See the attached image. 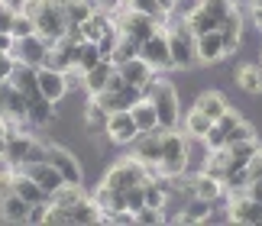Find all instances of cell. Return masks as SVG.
<instances>
[{"label":"cell","mask_w":262,"mask_h":226,"mask_svg":"<svg viewBox=\"0 0 262 226\" xmlns=\"http://www.w3.org/2000/svg\"><path fill=\"white\" fill-rule=\"evenodd\" d=\"M165 29H168V49H172L175 71H188L191 65H201L198 61V36H194V29L188 26V19L175 16Z\"/></svg>","instance_id":"cell-1"},{"label":"cell","mask_w":262,"mask_h":226,"mask_svg":"<svg viewBox=\"0 0 262 226\" xmlns=\"http://www.w3.org/2000/svg\"><path fill=\"white\" fill-rule=\"evenodd\" d=\"M227 200V220L243 226H262V200L249 197V194H230Z\"/></svg>","instance_id":"cell-7"},{"label":"cell","mask_w":262,"mask_h":226,"mask_svg":"<svg viewBox=\"0 0 262 226\" xmlns=\"http://www.w3.org/2000/svg\"><path fill=\"white\" fill-rule=\"evenodd\" d=\"M100 61H104V52H100V46H97V42H91V39L78 42V61H75V68L91 71L94 65H100Z\"/></svg>","instance_id":"cell-31"},{"label":"cell","mask_w":262,"mask_h":226,"mask_svg":"<svg viewBox=\"0 0 262 226\" xmlns=\"http://www.w3.org/2000/svg\"><path fill=\"white\" fill-rule=\"evenodd\" d=\"M68 213H72V226H84V223H100L104 207L94 197H81L75 207H68Z\"/></svg>","instance_id":"cell-26"},{"label":"cell","mask_w":262,"mask_h":226,"mask_svg":"<svg viewBox=\"0 0 262 226\" xmlns=\"http://www.w3.org/2000/svg\"><path fill=\"white\" fill-rule=\"evenodd\" d=\"M233 10L236 7L230 4V0H201L185 19H188V26L194 29V36H201V33H210V29H220V23H224Z\"/></svg>","instance_id":"cell-3"},{"label":"cell","mask_w":262,"mask_h":226,"mask_svg":"<svg viewBox=\"0 0 262 226\" xmlns=\"http://www.w3.org/2000/svg\"><path fill=\"white\" fill-rule=\"evenodd\" d=\"M49 52H52V46H49L39 33H33V36H26V39H16L13 58H16V61H23V65L42 68L46 61H49Z\"/></svg>","instance_id":"cell-11"},{"label":"cell","mask_w":262,"mask_h":226,"mask_svg":"<svg viewBox=\"0 0 262 226\" xmlns=\"http://www.w3.org/2000/svg\"><path fill=\"white\" fill-rule=\"evenodd\" d=\"M126 7L139 10V13H149V16H165V13H162V4H159V0H126Z\"/></svg>","instance_id":"cell-41"},{"label":"cell","mask_w":262,"mask_h":226,"mask_svg":"<svg viewBox=\"0 0 262 226\" xmlns=\"http://www.w3.org/2000/svg\"><path fill=\"white\" fill-rule=\"evenodd\" d=\"M139 55H143L156 71H168L172 65V49H168V29H156L152 36L139 46Z\"/></svg>","instance_id":"cell-8"},{"label":"cell","mask_w":262,"mask_h":226,"mask_svg":"<svg viewBox=\"0 0 262 226\" xmlns=\"http://www.w3.org/2000/svg\"><path fill=\"white\" fill-rule=\"evenodd\" d=\"M65 29H68V16H65V7H58V4H49L42 10V16L36 19V33L42 36L49 46H55L58 39H65Z\"/></svg>","instance_id":"cell-9"},{"label":"cell","mask_w":262,"mask_h":226,"mask_svg":"<svg viewBox=\"0 0 262 226\" xmlns=\"http://www.w3.org/2000/svg\"><path fill=\"white\" fill-rule=\"evenodd\" d=\"M136 55H139V42H136V39H129V36H123V33H120V39H117V49H114V55H110V61H114V65H123V61L136 58Z\"/></svg>","instance_id":"cell-33"},{"label":"cell","mask_w":262,"mask_h":226,"mask_svg":"<svg viewBox=\"0 0 262 226\" xmlns=\"http://www.w3.org/2000/svg\"><path fill=\"white\" fill-rule=\"evenodd\" d=\"M97 10L117 16V13H123V10H126V0H97Z\"/></svg>","instance_id":"cell-44"},{"label":"cell","mask_w":262,"mask_h":226,"mask_svg":"<svg viewBox=\"0 0 262 226\" xmlns=\"http://www.w3.org/2000/svg\"><path fill=\"white\" fill-rule=\"evenodd\" d=\"M201 142H204L207 149H227V146H230V132L220 126V123H214V126H210V132H207Z\"/></svg>","instance_id":"cell-35"},{"label":"cell","mask_w":262,"mask_h":226,"mask_svg":"<svg viewBox=\"0 0 262 226\" xmlns=\"http://www.w3.org/2000/svg\"><path fill=\"white\" fill-rule=\"evenodd\" d=\"M7 146H10V136H7V132H0V162L7 159Z\"/></svg>","instance_id":"cell-51"},{"label":"cell","mask_w":262,"mask_h":226,"mask_svg":"<svg viewBox=\"0 0 262 226\" xmlns=\"http://www.w3.org/2000/svg\"><path fill=\"white\" fill-rule=\"evenodd\" d=\"M117 29H120L123 36L136 39V42L143 46L146 39L152 36L156 29H162V26H159V16H149V13H139V10L126 7L123 13H117Z\"/></svg>","instance_id":"cell-5"},{"label":"cell","mask_w":262,"mask_h":226,"mask_svg":"<svg viewBox=\"0 0 262 226\" xmlns=\"http://www.w3.org/2000/svg\"><path fill=\"white\" fill-rule=\"evenodd\" d=\"M143 97H149L159 110V126L162 129H175L181 126V107H178V94H175V84L165 78H152L149 84L143 87Z\"/></svg>","instance_id":"cell-2"},{"label":"cell","mask_w":262,"mask_h":226,"mask_svg":"<svg viewBox=\"0 0 262 226\" xmlns=\"http://www.w3.org/2000/svg\"><path fill=\"white\" fill-rule=\"evenodd\" d=\"M114 71H117V65H114L110 58H104L100 65H94L91 71H84V87H81V91H84L88 97H97V94H104V91H107V84H110V75H114Z\"/></svg>","instance_id":"cell-17"},{"label":"cell","mask_w":262,"mask_h":226,"mask_svg":"<svg viewBox=\"0 0 262 226\" xmlns=\"http://www.w3.org/2000/svg\"><path fill=\"white\" fill-rule=\"evenodd\" d=\"M220 36H224V46H227V58L239 52V46H243V16H239V10H233L224 23H220Z\"/></svg>","instance_id":"cell-19"},{"label":"cell","mask_w":262,"mask_h":226,"mask_svg":"<svg viewBox=\"0 0 262 226\" xmlns=\"http://www.w3.org/2000/svg\"><path fill=\"white\" fill-rule=\"evenodd\" d=\"M239 120H243V117H239V113H236L233 107H230V110H227V113H224V117H220L217 123H220V126H224V129L230 132V129H233V126H236V123H239Z\"/></svg>","instance_id":"cell-46"},{"label":"cell","mask_w":262,"mask_h":226,"mask_svg":"<svg viewBox=\"0 0 262 226\" xmlns=\"http://www.w3.org/2000/svg\"><path fill=\"white\" fill-rule=\"evenodd\" d=\"M152 178H156L152 168L143 165L136 155H129V159H123V162H117L114 168H107L104 184H110V188H117V191H129L133 184H149Z\"/></svg>","instance_id":"cell-4"},{"label":"cell","mask_w":262,"mask_h":226,"mask_svg":"<svg viewBox=\"0 0 262 226\" xmlns=\"http://www.w3.org/2000/svg\"><path fill=\"white\" fill-rule=\"evenodd\" d=\"M0 132H7V120H4V113H0Z\"/></svg>","instance_id":"cell-54"},{"label":"cell","mask_w":262,"mask_h":226,"mask_svg":"<svg viewBox=\"0 0 262 226\" xmlns=\"http://www.w3.org/2000/svg\"><path fill=\"white\" fill-rule=\"evenodd\" d=\"M120 71H123V78L129 81L133 87H146L149 81L156 78V68L149 65V61L143 58V55H136V58H129V61H123V65H117Z\"/></svg>","instance_id":"cell-21"},{"label":"cell","mask_w":262,"mask_h":226,"mask_svg":"<svg viewBox=\"0 0 262 226\" xmlns=\"http://www.w3.org/2000/svg\"><path fill=\"white\" fill-rule=\"evenodd\" d=\"M104 136L114 142V146H133V139L139 136V126L133 120V110H114L110 113V123H107V132Z\"/></svg>","instance_id":"cell-10"},{"label":"cell","mask_w":262,"mask_h":226,"mask_svg":"<svg viewBox=\"0 0 262 226\" xmlns=\"http://www.w3.org/2000/svg\"><path fill=\"white\" fill-rule=\"evenodd\" d=\"M236 87L253 97H262V65H239L236 68Z\"/></svg>","instance_id":"cell-24"},{"label":"cell","mask_w":262,"mask_h":226,"mask_svg":"<svg viewBox=\"0 0 262 226\" xmlns=\"http://www.w3.org/2000/svg\"><path fill=\"white\" fill-rule=\"evenodd\" d=\"M117 39H120V29L114 26V29H110V33H104V36H100V52H104V58H110V55H114V49H117Z\"/></svg>","instance_id":"cell-43"},{"label":"cell","mask_w":262,"mask_h":226,"mask_svg":"<svg viewBox=\"0 0 262 226\" xmlns=\"http://www.w3.org/2000/svg\"><path fill=\"white\" fill-rule=\"evenodd\" d=\"M36 78H39V91H42V97H46V100H52V104L65 100V94L72 91V87H68L65 71H58V68H52V65L36 68Z\"/></svg>","instance_id":"cell-13"},{"label":"cell","mask_w":262,"mask_h":226,"mask_svg":"<svg viewBox=\"0 0 262 226\" xmlns=\"http://www.w3.org/2000/svg\"><path fill=\"white\" fill-rule=\"evenodd\" d=\"M13 68H16V58H13V52H0V78H10L13 75Z\"/></svg>","instance_id":"cell-45"},{"label":"cell","mask_w":262,"mask_h":226,"mask_svg":"<svg viewBox=\"0 0 262 226\" xmlns=\"http://www.w3.org/2000/svg\"><path fill=\"white\" fill-rule=\"evenodd\" d=\"M133 120H136L139 132L156 129V126H159V110H156V104H152L149 97H143L139 104H133Z\"/></svg>","instance_id":"cell-28"},{"label":"cell","mask_w":262,"mask_h":226,"mask_svg":"<svg viewBox=\"0 0 262 226\" xmlns=\"http://www.w3.org/2000/svg\"><path fill=\"white\" fill-rule=\"evenodd\" d=\"M46 159L62 171V178L68 184H84V168H81V162L72 155V149L58 146V142H46Z\"/></svg>","instance_id":"cell-6"},{"label":"cell","mask_w":262,"mask_h":226,"mask_svg":"<svg viewBox=\"0 0 262 226\" xmlns=\"http://www.w3.org/2000/svg\"><path fill=\"white\" fill-rule=\"evenodd\" d=\"M224 58H227V46H224L220 29H210V33L198 36V61L201 65H217V61H224Z\"/></svg>","instance_id":"cell-15"},{"label":"cell","mask_w":262,"mask_h":226,"mask_svg":"<svg viewBox=\"0 0 262 226\" xmlns=\"http://www.w3.org/2000/svg\"><path fill=\"white\" fill-rule=\"evenodd\" d=\"M194 107L201 110V113H207V117L210 120H220V117H224V113L230 110V100L224 97V94H220V91H204V94H201L198 100H194Z\"/></svg>","instance_id":"cell-25"},{"label":"cell","mask_w":262,"mask_h":226,"mask_svg":"<svg viewBox=\"0 0 262 226\" xmlns=\"http://www.w3.org/2000/svg\"><path fill=\"white\" fill-rule=\"evenodd\" d=\"M249 174H253V181H262V149L253 155V162H249Z\"/></svg>","instance_id":"cell-49"},{"label":"cell","mask_w":262,"mask_h":226,"mask_svg":"<svg viewBox=\"0 0 262 226\" xmlns=\"http://www.w3.org/2000/svg\"><path fill=\"white\" fill-rule=\"evenodd\" d=\"M0 84H4V78H0Z\"/></svg>","instance_id":"cell-57"},{"label":"cell","mask_w":262,"mask_h":226,"mask_svg":"<svg viewBox=\"0 0 262 226\" xmlns=\"http://www.w3.org/2000/svg\"><path fill=\"white\" fill-rule=\"evenodd\" d=\"M13 49H16L13 33H0V52H13Z\"/></svg>","instance_id":"cell-50"},{"label":"cell","mask_w":262,"mask_h":226,"mask_svg":"<svg viewBox=\"0 0 262 226\" xmlns=\"http://www.w3.org/2000/svg\"><path fill=\"white\" fill-rule=\"evenodd\" d=\"M52 4H58V7H65V10H68V7L75 4V0H52Z\"/></svg>","instance_id":"cell-53"},{"label":"cell","mask_w":262,"mask_h":226,"mask_svg":"<svg viewBox=\"0 0 262 226\" xmlns=\"http://www.w3.org/2000/svg\"><path fill=\"white\" fill-rule=\"evenodd\" d=\"M227 152H230V168H233V165H249V162H253V155L259 152V142H256V139L230 142Z\"/></svg>","instance_id":"cell-29"},{"label":"cell","mask_w":262,"mask_h":226,"mask_svg":"<svg viewBox=\"0 0 262 226\" xmlns=\"http://www.w3.org/2000/svg\"><path fill=\"white\" fill-rule=\"evenodd\" d=\"M23 171H26L42 191H49V194H55L62 184H68V181L62 178V171H58L49 159H46V162H29V165H23Z\"/></svg>","instance_id":"cell-14"},{"label":"cell","mask_w":262,"mask_h":226,"mask_svg":"<svg viewBox=\"0 0 262 226\" xmlns=\"http://www.w3.org/2000/svg\"><path fill=\"white\" fill-rule=\"evenodd\" d=\"M259 132H256V126L249 120H239L233 129H230V142H243V139H256Z\"/></svg>","instance_id":"cell-40"},{"label":"cell","mask_w":262,"mask_h":226,"mask_svg":"<svg viewBox=\"0 0 262 226\" xmlns=\"http://www.w3.org/2000/svg\"><path fill=\"white\" fill-rule=\"evenodd\" d=\"M7 223V197H0V226Z\"/></svg>","instance_id":"cell-52"},{"label":"cell","mask_w":262,"mask_h":226,"mask_svg":"<svg viewBox=\"0 0 262 226\" xmlns=\"http://www.w3.org/2000/svg\"><path fill=\"white\" fill-rule=\"evenodd\" d=\"M194 197H204L210 204H217L220 197H227V184L224 178H214V174H207V171H198L194 174Z\"/></svg>","instance_id":"cell-20"},{"label":"cell","mask_w":262,"mask_h":226,"mask_svg":"<svg viewBox=\"0 0 262 226\" xmlns=\"http://www.w3.org/2000/svg\"><path fill=\"white\" fill-rule=\"evenodd\" d=\"M259 4H262V0H259Z\"/></svg>","instance_id":"cell-58"},{"label":"cell","mask_w":262,"mask_h":226,"mask_svg":"<svg viewBox=\"0 0 262 226\" xmlns=\"http://www.w3.org/2000/svg\"><path fill=\"white\" fill-rule=\"evenodd\" d=\"M33 142L36 136H29L26 129H16V132H10V146H7V165L10 168H23L26 165V159H29V149H33Z\"/></svg>","instance_id":"cell-16"},{"label":"cell","mask_w":262,"mask_h":226,"mask_svg":"<svg viewBox=\"0 0 262 226\" xmlns=\"http://www.w3.org/2000/svg\"><path fill=\"white\" fill-rule=\"evenodd\" d=\"M46 210H49V204H33V207H29V220L26 223H46Z\"/></svg>","instance_id":"cell-47"},{"label":"cell","mask_w":262,"mask_h":226,"mask_svg":"<svg viewBox=\"0 0 262 226\" xmlns=\"http://www.w3.org/2000/svg\"><path fill=\"white\" fill-rule=\"evenodd\" d=\"M162 126H156V129H149V132H139V136L133 139V155L143 162V165L149 168H156L159 162H162Z\"/></svg>","instance_id":"cell-12"},{"label":"cell","mask_w":262,"mask_h":226,"mask_svg":"<svg viewBox=\"0 0 262 226\" xmlns=\"http://www.w3.org/2000/svg\"><path fill=\"white\" fill-rule=\"evenodd\" d=\"M81 197H88L84 194V184H62L55 194H52V204H62V207H75Z\"/></svg>","instance_id":"cell-34"},{"label":"cell","mask_w":262,"mask_h":226,"mask_svg":"<svg viewBox=\"0 0 262 226\" xmlns=\"http://www.w3.org/2000/svg\"><path fill=\"white\" fill-rule=\"evenodd\" d=\"M249 19H253V26L262 33V4L259 0H249Z\"/></svg>","instance_id":"cell-48"},{"label":"cell","mask_w":262,"mask_h":226,"mask_svg":"<svg viewBox=\"0 0 262 226\" xmlns=\"http://www.w3.org/2000/svg\"><path fill=\"white\" fill-rule=\"evenodd\" d=\"M143 207H146V184H133V188L126 191V210L139 213Z\"/></svg>","instance_id":"cell-39"},{"label":"cell","mask_w":262,"mask_h":226,"mask_svg":"<svg viewBox=\"0 0 262 226\" xmlns=\"http://www.w3.org/2000/svg\"><path fill=\"white\" fill-rule=\"evenodd\" d=\"M210 126H214V120H210L207 113H201L198 107H191L185 117H181V129H185L194 142H198V139H204L207 132H210Z\"/></svg>","instance_id":"cell-23"},{"label":"cell","mask_w":262,"mask_h":226,"mask_svg":"<svg viewBox=\"0 0 262 226\" xmlns=\"http://www.w3.org/2000/svg\"><path fill=\"white\" fill-rule=\"evenodd\" d=\"M29 207H33V204L23 200V197L13 191V194L7 197V223H26V220H29Z\"/></svg>","instance_id":"cell-32"},{"label":"cell","mask_w":262,"mask_h":226,"mask_svg":"<svg viewBox=\"0 0 262 226\" xmlns=\"http://www.w3.org/2000/svg\"><path fill=\"white\" fill-rule=\"evenodd\" d=\"M13 191H16L23 200H29V204H49V200H52V194L39 188V184L29 178L23 168H13Z\"/></svg>","instance_id":"cell-18"},{"label":"cell","mask_w":262,"mask_h":226,"mask_svg":"<svg viewBox=\"0 0 262 226\" xmlns=\"http://www.w3.org/2000/svg\"><path fill=\"white\" fill-rule=\"evenodd\" d=\"M46 223L49 226H65V223H72V213H68V207H62V204H52V200H49Z\"/></svg>","instance_id":"cell-37"},{"label":"cell","mask_w":262,"mask_h":226,"mask_svg":"<svg viewBox=\"0 0 262 226\" xmlns=\"http://www.w3.org/2000/svg\"><path fill=\"white\" fill-rule=\"evenodd\" d=\"M10 4H16V0H10Z\"/></svg>","instance_id":"cell-56"},{"label":"cell","mask_w":262,"mask_h":226,"mask_svg":"<svg viewBox=\"0 0 262 226\" xmlns=\"http://www.w3.org/2000/svg\"><path fill=\"white\" fill-rule=\"evenodd\" d=\"M107 123H110V110L100 104L97 97H88V104H84V126L91 132H107Z\"/></svg>","instance_id":"cell-27"},{"label":"cell","mask_w":262,"mask_h":226,"mask_svg":"<svg viewBox=\"0 0 262 226\" xmlns=\"http://www.w3.org/2000/svg\"><path fill=\"white\" fill-rule=\"evenodd\" d=\"M49 4H52V0H16V10H19V13H26L29 19H39V16H42V10L49 7Z\"/></svg>","instance_id":"cell-38"},{"label":"cell","mask_w":262,"mask_h":226,"mask_svg":"<svg viewBox=\"0 0 262 226\" xmlns=\"http://www.w3.org/2000/svg\"><path fill=\"white\" fill-rule=\"evenodd\" d=\"M230 4H233V7H239V4H246V7H249V0H230Z\"/></svg>","instance_id":"cell-55"},{"label":"cell","mask_w":262,"mask_h":226,"mask_svg":"<svg viewBox=\"0 0 262 226\" xmlns=\"http://www.w3.org/2000/svg\"><path fill=\"white\" fill-rule=\"evenodd\" d=\"M55 107L52 100H46V97H36V100H29V123H36V126H49V123L55 120Z\"/></svg>","instance_id":"cell-30"},{"label":"cell","mask_w":262,"mask_h":226,"mask_svg":"<svg viewBox=\"0 0 262 226\" xmlns=\"http://www.w3.org/2000/svg\"><path fill=\"white\" fill-rule=\"evenodd\" d=\"M162 220H165V210H156V207H143L136 213V223H143V226H156Z\"/></svg>","instance_id":"cell-42"},{"label":"cell","mask_w":262,"mask_h":226,"mask_svg":"<svg viewBox=\"0 0 262 226\" xmlns=\"http://www.w3.org/2000/svg\"><path fill=\"white\" fill-rule=\"evenodd\" d=\"M10 33H13V39L33 36V33H36V19H29L26 13H19V10H16V19H13V29H10Z\"/></svg>","instance_id":"cell-36"},{"label":"cell","mask_w":262,"mask_h":226,"mask_svg":"<svg viewBox=\"0 0 262 226\" xmlns=\"http://www.w3.org/2000/svg\"><path fill=\"white\" fill-rule=\"evenodd\" d=\"M210 210H214V204L204 200V197H194V194H188V204L175 213V223H207Z\"/></svg>","instance_id":"cell-22"}]
</instances>
